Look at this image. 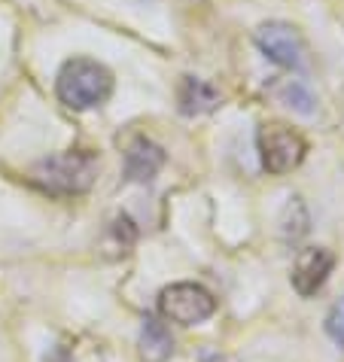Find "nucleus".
Returning <instances> with one entry per match:
<instances>
[{
    "mask_svg": "<svg viewBox=\"0 0 344 362\" xmlns=\"http://www.w3.org/2000/svg\"><path fill=\"white\" fill-rule=\"evenodd\" d=\"M256 46H259V52L277 67L299 70L305 64V43H302L296 28L287 25V22L259 25L256 28Z\"/></svg>",
    "mask_w": 344,
    "mask_h": 362,
    "instance_id": "obj_5",
    "label": "nucleus"
},
{
    "mask_svg": "<svg viewBox=\"0 0 344 362\" xmlns=\"http://www.w3.org/2000/svg\"><path fill=\"white\" fill-rule=\"evenodd\" d=\"M332 268H336V256L326 247H308L296 256V265H292V286L302 298L317 296L323 284L329 280Z\"/></svg>",
    "mask_w": 344,
    "mask_h": 362,
    "instance_id": "obj_6",
    "label": "nucleus"
},
{
    "mask_svg": "<svg viewBox=\"0 0 344 362\" xmlns=\"http://www.w3.org/2000/svg\"><path fill=\"white\" fill-rule=\"evenodd\" d=\"M275 98L280 100L283 107L296 110V113H302V116L314 113V98H311L308 88L299 83V79H283V83L275 88Z\"/></svg>",
    "mask_w": 344,
    "mask_h": 362,
    "instance_id": "obj_11",
    "label": "nucleus"
},
{
    "mask_svg": "<svg viewBox=\"0 0 344 362\" xmlns=\"http://www.w3.org/2000/svg\"><path fill=\"white\" fill-rule=\"evenodd\" d=\"M55 95L70 110L101 107L113 95V74L95 58H70L58 70Z\"/></svg>",
    "mask_w": 344,
    "mask_h": 362,
    "instance_id": "obj_1",
    "label": "nucleus"
},
{
    "mask_svg": "<svg viewBox=\"0 0 344 362\" xmlns=\"http://www.w3.org/2000/svg\"><path fill=\"white\" fill-rule=\"evenodd\" d=\"M31 177L52 195H83L98 177V156L88 149H67L37 162Z\"/></svg>",
    "mask_w": 344,
    "mask_h": 362,
    "instance_id": "obj_2",
    "label": "nucleus"
},
{
    "mask_svg": "<svg viewBox=\"0 0 344 362\" xmlns=\"http://www.w3.org/2000/svg\"><path fill=\"white\" fill-rule=\"evenodd\" d=\"M165 168V149L149 137H134L125 149V177L131 183H153Z\"/></svg>",
    "mask_w": 344,
    "mask_h": 362,
    "instance_id": "obj_7",
    "label": "nucleus"
},
{
    "mask_svg": "<svg viewBox=\"0 0 344 362\" xmlns=\"http://www.w3.org/2000/svg\"><path fill=\"white\" fill-rule=\"evenodd\" d=\"M256 146H259V158H262V168L268 174H289L296 170L302 162H305V153H308V144L296 128L283 125V122H265L256 134Z\"/></svg>",
    "mask_w": 344,
    "mask_h": 362,
    "instance_id": "obj_3",
    "label": "nucleus"
},
{
    "mask_svg": "<svg viewBox=\"0 0 344 362\" xmlns=\"http://www.w3.org/2000/svg\"><path fill=\"white\" fill-rule=\"evenodd\" d=\"M134 240H137L134 223H131L125 214H116V216L107 223V228H104V238H101V250H104L107 259H119V256H128V253H131Z\"/></svg>",
    "mask_w": 344,
    "mask_h": 362,
    "instance_id": "obj_10",
    "label": "nucleus"
},
{
    "mask_svg": "<svg viewBox=\"0 0 344 362\" xmlns=\"http://www.w3.org/2000/svg\"><path fill=\"white\" fill-rule=\"evenodd\" d=\"M214 310H217V298L201 284L183 280V284H171L159 293V314L171 320V323L198 326L214 317Z\"/></svg>",
    "mask_w": 344,
    "mask_h": 362,
    "instance_id": "obj_4",
    "label": "nucleus"
},
{
    "mask_svg": "<svg viewBox=\"0 0 344 362\" xmlns=\"http://www.w3.org/2000/svg\"><path fill=\"white\" fill-rule=\"evenodd\" d=\"M177 100H180V113L183 116H201V113H210L219 104V95L205 79L183 76V83L177 88Z\"/></svg>",
    "mask_w": 344,
    "mask_h": 362,
    "instance_id": "obj_8",
    "label": "nucleus"
},
{
    "mask_svg": "<svg viewBox=\"0 0 344 362\" xmlns=\"http://www.w3.org/2000/svg\"><path fill=\"white\" fill-rule=\"evenodd\" d=\"M46 362H74V356H70V354H67V350H64V347H55V350H52V354H49V356H46Z\"/></svg>",
    "mask_w": 344,
    "mask_h": 362,
    "instance_id": "obj_13",
    "label": "nucleus"
},
{
    "mask_svg": "<svg viewBox=\"0 0 344 362\" xmlns=\"http://www.w3.org/2000/svg\"><path fill=\"white\" fill-rule=\"evenodd\" d=\"M326 332H329V338L336 341V344L344 347V298L332 305L329 317H326Z\"/></svg>",
    "mask_w": 344,
    "mask_h": 362,
    "instance_id": "obj_12",
    "label": "nucleus"
},
{
    "mask_svg": "<svg viewBox=\"0 0 344 362\" xmlns=\"http://www.w3.org/2000/svg\"><path fill=\"white\" fill-rule=\"evenodd\" d=\"M140 359L144 362H168L174 354V338L165 323H159L156 317H147L144 326H140Z\"/></svg>",
    "mask_w": 344,
    "mask_h": 362,
    "instance_id": "obj_9",
    "label": "nucleus"
}]
</instances>
